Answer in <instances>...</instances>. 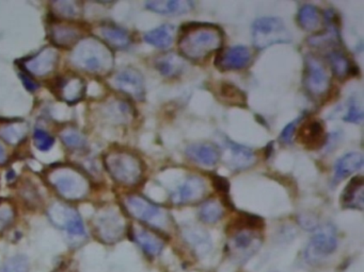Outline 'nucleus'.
I'll use <instances>...</instances> for the list:
<instances>
[{"instance_id":"f257e3e1","label":"nucleus","mask_w":364,"mask_h":272,"mask_svg":"<svg viewBox=\"0 0 364 272\" xmlns=\"http://www.w3.org/2000/svg\"><path fill=\"white\" fill-rule=\"evenodd\" d=\"M223 43L221 29L212 25L187 27L179 39V50L188 60L201 61L221 49Z\"/></svg>"},{"instance_id":"f03ea898","label":"nucleus","mask_w":364,"mask_h":272,"mask_svg":"<svg viewBox=\"0 0 364 272\" xmlns=\"http://www.w3.org/2000/svg\"><path fill=\"white\" fill-rule=\"evenodd\" d=\"M72 61L85 72L102 74L112 68L114 56L105 44L89 37L77 45L72 54Z\"/></svg>"},{"instance_id":"7ed1b4c3","label":"nucleus","mask_w":364,"mask_h":272,"mask_svg":"<svg viewBox=\"0 0 364 272\" xmlns=\"http://www.w3.org/2000/svg\"><path fill=\"white\" fill-rule=\"evenodd\" d=\"M242 221L234 228L228 240L230 256L238 263L248 261L262 244V237L257 230L259 228L257 221L252 218Z\"/></svg>"},{"instance_id":"20e7f679","label":"nucleus","mask_w":364,"mask_h":272,"mask_svg":"<svg viewBox=\"0 0 364 272\" xmlns=\"http://www.w3.org/2000/svg\"><path fill=\"white\" fill-rule=\"evenodd\" d=\"M105 166L112 179L122 185H137L143 177L141 160L131 152H110L105 156Z\"/></svg>"},{"instance_id":"39448f33","label":"nucleus","mask_w":364,"mask_h":272,"mask_svg":"<svg viewBox=\"0 0 364 272\" xmlns=\"http://www.w3.org/2000/svg\"><path fill=\"white\" fill-rule=\"evenodd\" d=\"M124 206L131 217L154 229L167 231L170 228L171 217L168 211L144 197L131 194L125 198Z\"/></svg>"},{"instance_id":"423d86ee","label":"nucleus","mask_w":364,"mask_h":272,"mask_svg":"<svg viewBox=\"0 0 364 272\" xmlns=\"http://www.w3.org/2000/svg\"><path fill=\"white\" fill-rule=\"evenodd\" d=\"M47 179L58 194L68 200H81L89 192L87 178L72 167L61 166L52 169L48 173Z\"/></svg>"},{"instance_id":"0eeeda50","label":"nucleus","mask_w":364,"mask_h":272,"mask_svg":"<svg viewBox=\"0 0 364 272\" xmlns=\"http://www.w3.org/2000/svg\"><path fill=\"white\" fill-rule=\"evenodd\" d=\"M94 233L106 244H115L124 237L127 221L115 206L102 208L94 217Z\"/></svg>"},{"instance_id":"6e6552de","label":"nucleus","mask_w":364,"mask_h":272,"mask_svg":"<svg viewBox=\"0 0 364 272\" xmlns=\"http://www.w3.org/2000/svg\"><path fill=\"white\" fill-rule=\"evenodd\" d=\"M292 39L290 31L278 18H262L252 25V41L255 47L264 49L276 44L288 43Z\"/></svg>"},{"instance_id":"1a4fd4ad","label":"nucleus","mask_w":364,"mask_h":272,"mask_svg":"<svg viewBox=\"0 0 364 272\" xmlns=\"http://www.w3.org/2000/svg\"><path fill=\"white\" fill-rule=\"evenodd\" d=\"M303 85L313 98H323L329 92L331 85L329 73L324 63L315 56L305 58Z\"/></svg>"},{"instance_id":"9d476101","label":"nucleus","mask_w":364,"mask_h":272,"mask_svg":"<svg viewBox=\"0 0 364 272\" xmlns=\"http://www.w3.org/2000/svg\"><path fill=\"white\" fill-rule=\"evenodd\" d=\"M338 247V237L336 230L332 225H327L322 228L313 235L305 249V257L307 261H319L331 255Z\"/></svg>"},{"instance_id":"9b49d317","label":"nucleus","mask_w":364,"mask_h":272,"mask_svg":"<svg viewBox=\"0 0 364 272\" xmlns=\"http://www.w3.org/2000/svg\"><path fill=\"white\" fill-rule=\"evenodd\" d=\"M50 221L60 229L68 232L70 235L83 237L86 235L83 219L75 209L55 203L48 211Z\"/></svg>"},{"instance_id":"f8f14e48","label":"nucleus","mask_w":364,"mask_h":272,"mask_svg":"<svg viewBox=\"0 0 364 272\" xmlns=\"http://www.w3.org/2000/svg\"><path fill=\"white\" fill-rule=\"evenodd\" d=\"M206 183L204 180L198 175H192L187 178L182 185L177 188L171 200L177 206H186L198 202L206 194Z\"/></svg>"},{"instance_id":"ddd939ff","label":"nucleus","mask_w":364,"mask_h":272,"mask_svg":"<svg viewBox=\"0 0 364 272\" xmlns=\"http://www.w3.org/2000/svg\"><path fill=\"white\" fill-rule=\"evenodd\" d=\"M252 54L245 46H233L217 56L215 65L221 70H240L250 64Z\"/></svg>"},{"instance_id":"4468645a","label":"nucleus","mask_w":364,"mask_h":272,"mask_svg":"<svg viewBox=\"0 0 364 272\" xmlns=\"http://www.w3.org/2000/svg\"><path fill=\"white\" fill-rule=\"evenodd\" d=\"M225 161L232 171H244L254 164L257 156L249 148L227 140L225 142Z\"/></svg>"},{"instance_id":"2eb2a0df","label":"nucleus","mask_w":364,"mask_h":272,"mask_svg":"<svg viewBox=\"0 0 364 272\" xmlns=\"http://www.w3.org/2000/svg\"><path fill=\"white\" fill-rule=\"evenodd\" d=\"M115 85L119 91L131 96L136 100H142L144 97L143 77L134 68H127L115 77Z\"/></svg>"},{"instance_id":"dca6fc26","label":"nucleus","mask_w":364,"mask_h":272,"mask_svg":"<svg viewBox=\"0 0 364 272\" xmlns=\"http://www.w3.org/2000/svg\"><path fill=\"white\" fill-rule=\"evenodd\" d=\"M57 62L58 52L53 48H45L33 58H28L25 62V67L27 72L30 73L33 76L44 77L55 70Z\"/></svg>"},{"instance_id":"f3484780","label":"nucleus","mask_w":364,"mask_h":272,"mask_svg":"<svg viewBox=\"0 0 364 272\" xmlns=\"http://www.w3.org/2000/svg\"><path fill=\"white\" fill-rule=\"evenodd\" d=\"M56 93L68 104H77L86 95V83L77 76L64 77L56 83Z\"/></svg>"},{"instance_id":"a211bd4d","label":"nucleus","mask_w":364,"mask_h":272,"mask_svg":"<svg viewBox=\"0 0 364 272\" xmlns=\"http://www.w3.org/2000/svg\"><path fill=\"white\" fill-rule=\"evenodd\" d=\"M299 141L310 149H319L325 143L326 134L323 123L317 119H311L301 127L298 133Z\"/></svg>"},{"instance_id":"6ab92c4d","label":"nucleus","mask_w":364,"mask_h":272,"mask_svg":"<svg viewBox=\"0 0 364 272\" xmlns=\"http://www.w3.org/2000/svg\"><path fill=\"white\" fill-rule=\"evenodd\" d=\"M186 154L190 160L203 166L213 167L221 159V152L212 144H194L186 149Z\"/></svg>"},{"instance_id":"aec40b11","label":"nucleus","mask_w":364,"mask_h":272,"mask_svg":"<svg viewBox=\"0 0 364 272\" xmlns=\"http://www.w3.org/2000/svg\"><path fill=\"white\" fill-rule=\"evenodd\" d=\"M363 179L361 177L353 178L351 180L342 194V204L345 209L363 210Z\"/></svg>"},{"instance_id":"412c9836","label":"nucleus","mask_w":364,"mask_h":272,"mask_svg":"<svg viewBox=\"0 0 364 272\" xmlns=\"http://www.w3.org/2000/svg\"><path fill=\"white\" fill-rule=\"evenodd\" d=\"M363 166V156L357 152L345 154L334 165V182H340L345 178L360 171Z\"/></svg>"},{"instance_id":"4be33fe9","label":"nucleus","mask_w":364,"mask_h":272,"mask_svg":"<svg viewBox=\"0 0 364 272\" xmlns=\"http://www.w3.org/2000/svg\"><path fill=\"white\" fill-rule=\"evenodd\" d=\"M134 240L150 257L158 256L164 249L165 244L162 238L146 229H136L134 231Z\"/></svg>"},{"instance_id":"5701e85b","label":"nucleus","mask_w":364,"mask_h":272,"mask_svg":"<svg viewBox=\"0 0 364 272\" xmlns=\"http://www.w3.org/2000/svg\"><path fill=\"white\" fill-rule=\"evenodd\" d=\"M146 6L155 13L184 14L192 11L194 3L189 0H155L148 1Z\"/></svg>"},{"instance_id":"b1692460","label":"nucleus","mask_w":364,"mask_h":272,"mask_svg":"<svg viewBox=\"0 0 364 272\" xmlns=\"http://www.w3.org/2000/svg\"><path fill=\"white\" fill-rule=\"evenodd\" d=\"M28 125L23 120H8L0 123V137L12 146L18 145L26 139Z\"/></svg>"},{"instance_id":"393cba45","label":"nucleus","mask_w":364,"mask_h":272,"mask_svg":"<svg viewBox=\"0 0 364 272\" xmlns=\"http://www.w3.org/2000/svg\"><path fill=\"white\" fill-rule=\"evenodd\" d=\"M50 37L54 44L59 47H72L78 42L81 31L72 25H54L50 30Z\"/></svg>"},{"instance_id":"a878e982","label":"nucleus","mask_w":364,"mask_h":272,"mask_svg":"<svg viewBox=\"0 0 364 272\" xmlns=\"http://www.w3.org/2000/svg\"><path fill=\"white\" fill-rule=\"evenodd\" d=\"M155 65L163 76L169 77V78L179 76L185 68V62H184L183 58L173 52H168V54L160 56L155 62Z\"/></svg>"},{"instance_id":"bb28decb","label":"nucleus","mask_w":364,"mask_h":272,"mask_svg":"<svg viewBox=\"0 0 364 272\" xmlns=\"http://www.w3.org/2000/svg\"><path fill=\"white\" fill-rule=\"evenodd\" d=\"M175 28L171 25H164L151 30L144 35V41L150 45L160 49H166L172 45L175 41Z\"/></svg>"},{"instance_id":"cd10ccee","label":"nucleus","mask_w":364,"mask_h":272,"mask_svg":"<svg viewBox=\"0 0 364 272\" xmlns=\"http://www.w3.org/2000/svg\"><path fill=\"white\" fill-rule=\"evenodd\" d=\"M322 13L315 6L305 5L300 8L297 16L299 26L305 31H317L322 26Z\"/></svg>"},{"instance_id":"c85d7f7f","label":"nucleus","mask_w":364,"mask_h":272,"mask_svg":"<svg viewBox=\"0 0 364 272\" xmlns=\"http://www.w3.org/2000/svg\"><path fill=\"white\" fill-rule=\"evenodd\" d=\"M184 237L198 255L206 254L212 249L210 236L201 229H187Z\"/></svg>"},{"instance_id":"c756f323","label":"nucleus","mask_w":364,"mask_h":272,"mask_svg":"<svg viewBox=\"0 0 364 272\" xmlns=\"http://www.w3.org/2000/svg\"><path fill=\"white\" fill-rule=\"evenodd\" d=\"M225 214V209L221 201L217 199H210V200L205 201L201 204L199 209V216L201 221L205 223H218Z\"/></svg>"},{"instance_id":"7c9ffc66","label":"nucleus","mask_w":364,"mask_h":272,"mask_svg":"<svg viewBox=\"0 0 364 272\" xmlns=\"http://www.w3.org/2000/svg\"><path fill=\"white\" fill-rule=\"evenodd\" d=\"M328 58H329L330 66L338 78L344 79L353 75L355 68L344 52L334 50L328 54Z\"/></svg>"},{"instance_id":"2f4dec72","label":"nucleus","mask_w":364,"mask_h":272,"mask_svg":"<svg viewBox=\"0 0 364 272\" xmlns=\"http://www.w3.org/2000/svg\"><path fill=\"white\" fill-rule=\"evenodd\" d=\"M102 37L110 46L119 49L127 48L131 44V37L129 32L118 26H104L100 29Z\"/></svg>"},{"instance_id":"473e14b6","label":"nucleus","mask_w":364,"mask_h":272,"mask_svg":"<svg viewBox=\"0 0 364 272\" xmlns=\"http://www.w3.org/2000/svg\"><path fill=\"white\" fill-rule=\"evenodd\" d=\"M219 96L225 104H233V106H244L245 101H246L244 93L229 83L221 85V89H219Z\"/></svg>"},{"instance_id":"72a5a7b5","label":"nucleus","mask_w":364,"mask_h":272,"mask_svg":"<svg viewBox=\"0 0 364 272\" xmlns=\"http://www.w3.org/2000/svg\"><path fill=\"white\" fill-rule=\"evenodd\" d=\"M60 137H61L64 145L70 148V149H83V148H85V146L87 145L85 136H83L81 132L72 129V128L62 131Z\"/></svg>"},{"instance_id":"f704fd0d","label":"nucleus","mask_w":364,"mask_h":272,"mask_svg":"<svg viewBox=\"0 0 364 272\" xmlns=\"http://www.w3.org/2000/svg\"><path fill=\"white\" fill-rule=\"evenodd\" d=\"M28 259L24 255H16L0 266V272H28Z\"/></svg>"},{"instance_id":"c9c22d12","label":"nucleus","mask_w":364,"mask_h":272,"mask_svg":"<svg viewBox=\"0 0 364 272\" xmlns=\"http://www.w3.org/2000/svg\"><path fill=\"white\" fill-rule=\"evenodd\" d=\"M33 140H35V145L40 152H48L50 148L53 147L55 143V139L45 130L37 129L35 130L33 134Z\"/></svg>"},{"instance_id":"e433bc0d","label":"nucleus","mask_w":364,"mask_h":272,"mask_svg":"<svg viewBox=\"0 0 364 272\" xmlns=\"http://www.w3.org/2000/svg\"><path fill=\"white\" fill-rule=\"evenodd\" d=\"M56 13L64 18H74L78 16V7L73 1H56L53 4Z\"/></svg>"},{"instance_id":"4c0bfd02","label":"nucleus","mask_w":364,"mask_h":272,"mask_svg":"<svg viewBox=\"0 0 364 272\" xmlns=\"http://www.w3.org/2000/svg\"><path fill=\"white\" fill-rule=\"evenodd\" d=\"M14 219V210L9 203L0 206V230L5 229Z\"/></svg>"},{"instance_id":"58836bf2","label":"nucleus","mask_w":364,"mask_h":272,"mask_svg":"<svg viewBox=\"0 0 364 272\" xmlns=\"http://www.w3.org/2000/svg\"><path fill=\"white\" fill-rule=\"evenodd\" d=\"M345 121L353 123H361L363 120V111L357 102H353L349 106L347 114L344 117Z\"/></svg>"},{"instance_id":"ea45409f","label":"nucleus","mask_w":364,"mask_h":272,"mask_svg":"<svg viewBox=\"0 0 364 272\" xmlns=\"http://www.w3.org/2000/svg\"><path fill=\"white\" fill-rule=\"evenodd\" d=\"M299 121H300V118L297 119V120L292 121V123H288V125L284 128L283 131H282L281 136H280V140H281L284 144L292 143L293 137H294L295 130H296V127L297 125H298Z\"/></svg>"},{"instance_id":"a19ab883","label":"nucleus","mask_w":364,"mask_h":272,"mask_svg":"<svg viewBox=\"0 0 364 272\" xmlns=\"http://www.w3.org/2000/svg\"><path fill=\"white\" fill-rule=\"evenodd\" d=\"M20 79H22L23 83H24L25 87H26L28 91L33 92L37 91L39 89V85L30 78V77L27 76L25 74H20Z\"/></svg>"},{"instance_id":"79ce46f5","label":"nucleus","mask_w":364,"mask_h":272,"mask_svg":"<svg viewBox=\"0 0 364 272\" xmlns=\"http://www.w3.org/2000/svg\"><path fill=\"white\" fill-rule=\"evenodd\" d=\"M216 182L217 188H219V190H225V192L229 190V183L223 178L217 177Z\"/></svg>"},{"instance_id":"37998d69","label":"nucleus","mask_w":364,"mask_h":272,"mask_svg":"<svg viewBox=\"0 0 364 272\" xmlns=\"http://www.w3.org/2000/svg\"><path fill=\"white\" fill-rule=\"evenodd\" d=\"M8 162V154L5 147L0 144V166H3Z\"/></svg>"}]
</instances>
